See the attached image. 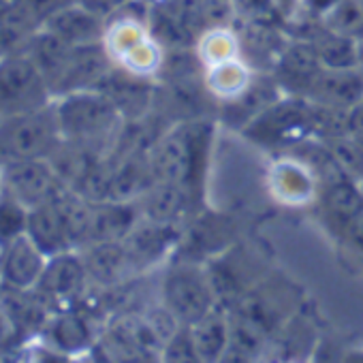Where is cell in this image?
Listing matches in <instances>:
<instances>
[{
  "instance_id": "obj_40",
  "label": "cell",
  "mask_w": 363,
  "mask_h": 363,
  "mask_svg": "<svg viewBox=\"0 0 363 363\" xmlns=\"http://www.w3.org/2000/svg\"><path fill=\"white\" fill-rule=\"evenodd\" d=\"M0 52H3V28H0Z\"/></svg>"
},
{
  "instance_id": "obj_42",
  "label": "cell",
  "mask_w": 363,
  "mask_h": 363,
  "mask_svg": "<svg viewBox=\"0 0 363 363\" xmlns=\"http://www.w3.org/2000/svg\"><path fill=\"white\" fill-rule=\"evenodd\" d=\"M0 193H3V179H0Z\"/></svg>"
},
{
  "instance_id": "obj_30",
  "label": "cell",
  "mask_w": 363,
  "mask_h": 363,
  "mask_svg": "<svg viewBox=\"0 0 363 363\" xmlns=\"http://www.w3.org/2000/svg\"><path fill=\"white\" fill-rule=\"evenodd\" d=\"M28 210L11 199L9 195L0 193V248L13 242L16 238L26 233Z\"/></svg>"
},
{
  "instance_id": "obj_32",
  "label": "cell",
  "mask_w": 363,
  "mask_h": 363,
  "mask_svg": "<svg viewBox=\"0 0 363 363\" xmlns=\"http://www.w3.org/2000/svg\"><path fill=\"white\" fill-rule=\"evenodd\" d=\"M238 22L274 20L280 11V0H231Z\"/></svg>"
},
{
  "instance_id": "obj_21",
  "label": "cell",
  "mask_w": 363,
  "mask_h": 363,
  "mask_svg": "<svg viewBox=\"0 0 363 363\" xmlns=\"http://www.w3.org/2000/svg\"><path fill=\"white\" fill-rule=\"evenodd\" d=\"M43 28L56 35L58 39L67 41L69 45L105 43L107 37V20L99 18L96 13L84 9L77 3L58 11Z\"/></svg>"
},
{
  "instance_id": "obj_17",
  "label": "cell",
  "mask_w": 363,
  "mask_h": 363,
  "mask_svg": "<svg viewBox=\"0 0 363 363\" xmlns=\"http://www.w3.org/2000/svg\"><path fill=\"white\" fill-rule=\"evenodd\" d=\"M92 320L94 318L82 308L58 310L50 316L41 337L60 354H79L96 342Z\"/></svg>"
},
{
  "instance_id": "obj_4",
  "label": "cell",
  "mask_w": 363,
  "mask_h": 363,
  "mask_svg": "<svg viewBox=\"0 0 363 363\" xmlns=\"http://www.w3.org/2000/svg\"><path fill=\"white\" fill-rule=\"evenodd\" d=\"M242 135L255 145L284 154L301 141L314 137L312 105L303 96L284 94L257 120H252Z\"/></svg>"
},
{
  "instance_id": "obj_43",
  "label": "cell",
  "mask_w": 363,
  "mask_h": 363,
  "mask_svg": "<svg viewBox=\"0 0 363 363\" xmlns=\"http://www.w3.org/2000/svg\"><path fill=\"white\" fill-rule=\"evenodd\" d=\"M361 186H363V182H361Z\"/></svg>"
},
{
  "instance_id": "obj_28",
  "label": "cell",
  "mask_w": 363,
  "mask_h": 363,
  "mask_svg": "<svg viewBox=\"0 0 363 363\" xmlns=\"http://www.w3.org/2000/svg\"><path fill=\"white\" fill-rule=\"evenodd\" d=\"M320 24L337 35L361 39L363 37V0H337L320 18Z\"/></svg>"
},
{
  "instance_id": "obj_37",
  "label": "cell",
  "mask_w": 363,
  "mask_h": 363,
  "mask_svg": "<svg viewBox=\"0 0 363 363\" xmlns=\"http://www.w3.org/2000/svg\"><path fill=\"white\" fill-rule=\"evenodd\" d=\"M348 135L363 141V101L348 111Z\"/></svg>"
},
{
  "instance_id": "obj_20",
  "label": "cell",
  "mask_w": 363,
  "mask_h": 363,
  "mask_svg": "<svg viewBox=\"0 0 363 363\" xmlns=\"http://www.w3.org/2000/svg\"><path fill=\"white\" fill-rule=\"evenodd\" d=\"M316 201L320 203V212L329 229L342 235L346 227L363 212V186L350 177H344L320 189Z\"/></svg>"
},
{
  "instance_id": "obj_29",
  "label": "cell",
  "mask_w": 363,
  "mask_h": 363,
  "mask_svg": "<svg viewBox=\"0 0 363 363\" xmlns=\"http://www.w3.org/2000/svg\"><path fill=\"white\" fill-rule=\"evenodd\" d=\"M323 141L327 143L342 173L361 184L363 182V141H359L352 135H342V137L323 139Z\"/></svg>"
},
{
  "instance_id": "obj_38",
  "label": "cell",
  "mask_w": 363,
  "mask_h": 363,
  "mask_svg": "<svg viewBox=\"0 0 363 363\" xmlns=\"http://www.w3.org/2000/svg\"><path fill=\"white\" fill-rule=\"evenodd\" d=\"M11 337H16L13 325L9 323V318L5 316V312L0 310V352H3V350H5V348L9 346Z\"/></svg>"
},
{
  "instance_id": "obj_15",
  "label": "cell",
  "mask_w": 363,
  "mask_h": 363,
  "mask_svg": "<svg viewBox=\"0 0 363 363\" xmlns=\"http://www.w3.org/2000/svg\"><path fill=\"white\" fill-rule=\"evenodd\" d=\"M92 286L118 289L135 276L133 261L122 242H90L79 248Z\"/></svg>"
},
{
  "instance_id": "obj_11",
  "label": "cell",
  "mask_w": 363,
  "mask_h": 363,
  "mask_svg": "<svg viewBox=\"0 0 363 363\" xmlns=\"http://www.w3.org/2000/svg\"><path fill=\"white\" fill-rule=\"evenodd\" d=\"M323 62L308 39L291 37L284 45L282 54L278 56L272 75L284 90V94L303 96L310 92L312 84L323 71Z\"/></svg>"
},
{
  "instance_id": "obj_19",
  "label": "cell",
  "mask_w": 363,
  "mask_h": 363,
  "mask_svg": "<svg viewBox=\"0 0 363 363\" xmlns=\"http://www.w3.org/2000/svg\"><path fill=\"white\" fill-rule=\"evenodd\" d=\"M197 199L191 191L169 182H154V184L139 197L141 216L162 225H179L184 220Z\"/></svg>"
},
{
  "instance_id": "obj_41",
  "label": "cell",
  "mask_w": 363,
  "mask_h": 363,
  "mask_svg": "<svg viewBox=\"0 0 363 363\" xmlns=\"http://www.w3.org/2000/svg\"><path fill=\"white\" fill-rule=\"evenodd\" d=\"M11 0H0V7H5V5H9Z\"/></svg>"
},
{
  "instance_id": "obj_8",
  "label": "cell",
  "mask_w": 363,
  "mask_h": 363,
  "mask_svg": "<svg viewBox=\"0 0 363 363\" xmlns=\"http://www.w3.org/2000/svg\"><path fill=\"white\" fill-rule=\"evenodd\" d=\"M92 282L79 250H69L48 259L45 269L35 289L50 303V308L58 312V310L79 308Z\"/></svg>"
},
{
  "instance_id": "obj_10",
  "label": "cell",
  "mask_w": 363,
  "mask_h": 363,
  "mask_svg": "<svg viewBox=\"0 0 363 363\" xmlns=\"http://www.w3.org/2000/svg\"><path fill=\"white\" fill-rule=\"evenodd\" d=\"M267 189L278 203L299 208L318 199L320 184L316 175L299 158L278 154L267 171Z\"/></svg>"
},
{
  "instance_id": "obj_25",
  "label": "cell",
  "mask_w": 363,
  "mask_h": 363,
  "mask_svg": "<svg viewBox=\"0 0 363 363\" xmlns=\"http://www.w3.org/2000/svg\"><path fill=\"white\" fill-rule=\"evenodd\" d=\"M306 28L310 30L308 35H299L301 39H308L312 48L316 50L323 67L327 69H348V67H359L357 65V39L337 35L320 24V20L308 22Z\"/></svg>"
},
{
  "instance_id": "obj_16",
  "label": "cell",
  "mask_w": 363,
  "mask_h": 363,
  "mask_svg": "<svg viewBox=\"0 0 363 363\" xmlns=\"http://www.w3.org/2000/svg\"><path fill=\"white\" fill-rule=\"evenodd\" d=\"M240 35V58L257 73H272L278 56L289 43V35H284L274 20L261 22H242Z\"/></svg>"
},
{
  "instance_id": "obj_5",
  "label": "cell",
  "mask_w": 363,
  "mask_h": 363,
  "mask_svg": "<svg viewBox=\"0 0 363 363\" xmlns=\"http://www.w3.org/2000/svg\"><path fill=\"white\" fill-rule=\"evenodd\" d=\"M54 94L26 50L0 56V118L45 109Z\"/></svg>"
},
{
  "instance_id": "obj_1",
  "label": "cell",
  "mask_w": 363,
  "mask_h": 363,
  "mask_svg": "<svg viewBox=\"0 0 363 363\" xmlns=\"http://www.w3.org/2000/svg\"><path fill=\"white\" fill-rule=\"evenodd\" d=\"M214 120L195 118L171 124L152 143L147 160L156 182L184 186L201 199L214 143Z\"/></svg>"
},
{
  "instance_id": "obj_35",
  "label": "cell",
  "mask_w": 363,
  "mask_h": 363,
  "mask_svg": "<svg viewBox=\"0 0 363 363\" xmlns=\"http://www.w3.org/2000/svg\"><path fill=\"white\" fill-rule=\"evenodd\" d=\"M342 240L363 261V212L346 227V231L342 233Z\"/></svg>"
},
{
  "instance_id": "obj_9",
  "label": "cell",
  "mask_w": 363,
  "mask_h": 363,
  "mask_svg": "<svg viewBox=\"0 0 363 363\" xmlns=\"http://www.w3.org/2000/svg\"><path fill=\"white\" fill-rule=\"evenodd\" d=\"M113 67L116 60L105 43L73 45L60 71L52 77L50 90L54 99L82 90H99Z\"/></svg>"
},
{
  "instance_id": "obj_33",
  "label": "cell",
  "mask_w": 363,
  "mask_h": 363,
  "mask_svg": "<svg viewBox=\"0 0 363 363\" xmlns=\"http://www.w3.org/2000/svg\"><path fill=\"white\" fill-rule=\"evenodd\" d=\"M164 361H199L195 346H193V337L189 327H182L167 344H164V352H162Z\"/></svg>"
},
{
  "instance_id": "obj_2",
  "label": "cell",
  "mask_w": 363,
  "mask_h": 363,
  "mask_svg": "<svg viewBox=\"0 0 363 363\" xmlns=\"http://www.w3.org/2000/svg\"><path fill=\"white\" fill-rule=\"evenodd\" d=\"M54 111L65 141L113 152L124 116L103 90H82L54 99Z\"/></svg>"
},
{
  "instance_id": "obj_6",
  "label": "cell",
  "mask_w": 363,
  "mask_h": 363,
  "mask_svg": "<svg viewBox=\"0 0 363 363\" xmlns=\"http://www.w3.org/2000/svg\"><path fill=\"white\" fill-rule=\"evenodd\" d=\"M160 301L186 327L203 318L216 308L208 267L189 261L171 265L162 276Z\"/></svg>"
},
{
  "instance_id": "obj_34",
  "label": "cell",
  "mask_w": 363,
  "mask_h": 363,
  "mask_svg": "<svg viewBox=\"0 0 363 363\" xmlns=\"http://www.w3.org/2000/svg\"><path fill=\"white\" fill-rule=\"evenodd\" d=\"M75 3L109 22L122 7L130 3V0H75Z\"/></svg>"
},
{
  "instance_id": "obj_18",
  "label": "cell",
  "mask_w": 363,
  "mask_h": 363,
  "mask_svg": "<svg viewBox=\"0 0 363 363\" xmlns=\"http://www.w3.org/2000/svg\"><path fill=\"white\" fill-rule=\"evenodd\" d=\"M308 101L337 107V109H352L363 101V69L348 67V69H323L316 82L312 84L310 92L306 94Z\"/></svg>"
},
{
  "instance_id": "obj_39",
  "label": "cell",
  "mask_w": 363,
  "mask_h": 363,
  "mask_svg": "<svg viewBox=\"0 0 363 363\" xmlns=\"http://www.w3.org/2000/svg\"><path fill=\"white\" fill-rule=\"evenodd\" d=\"M357 65L363 69V37L357 39Z\"/></svg>"
},
{
  "instance_id": "obj_13",
  "label": "cell",
  "mask_w": 363,
  "mask_h": 363,
  "mask_svg": "<svg viewBox=\"0 0 363 363\" xmlns=\"http://www.w3.org/2000/svg\"><path fill=\"white\" fill-rule=\"evenodd\" d=\"M179 240L182 235L177 225H162L141 216V220L122 240V244L126 246L133 267L139 274L158 265L164 257H169V252H173Z\"/></svg>"
},
{
  "instance_id": "obj_3",
  "label": "cell",
  "mask_w": 363,
  "mask_h": 363,
  "mask_svg": "<svg viewBox=\"0 0 363 363\" xmlns=\"http://www.w3.org/2000/svg\"><path fill=\"white\" fill-rule=\"evenodd\" d=\"M54 103L39 111L0 118V167L50 158L62 143Z\"/></svg>"
},
{
  "instance_id": "obj_26",
  "label": "cell",
  "mask_w": 363,
  "mask_h": 363,
  "mask_svg": "<svg viewBox=\"0 0 363 363\" xmlns=\"http://www.w3.org/2000/svg\"><path fill=\"white\" fill-rule=\"evenodd\" d=\"M252 75H255V71L242 58H233V60L208 67L203 79H206V86H208L210 94L220 105V103L238 96L248 86Z\"/></svg>"
},
{
  "instance_id": "obj_24",
  "label": "cell",
  "mask_w": 363,
  "mask_h": 363,
  "mask_svg": "<svg viewBox=\"0 0 363 363\" xmlns=\"http://www.w3.org/2000/svg\"><path fill=\"white\" fill-rule=\"evenodd\" d=\"M189 331L199 361H218L227 357L229 340H231L229 310L216 306L203 318L193 323Z\"/></svg>"
},
{
  "instance_id": "obj_23",
  "label": "cell",
  "mask_w": 363,
  "mask_h": 363,
  "mask_svg": "<svg viewBox=\"0 0 363 363\" xmlns=\"http://www.w3.org/2000/svg\"><path fill=\"white\" fill-rule=\"evenodd\" d=\"M139 220H141V210L137 201L94 203L90 242H122Z\"/></svg>"
},
{
  "instance_id": "obj_7",
  "label": "cell",
  "mask_w": 363,
  "mask_h": 363,
  "mask_svg": "<svg viewBox=\"0 0 363 363\" xmlns=\"http://www.w3.org/2000/svg\"><path fill=\"white\" fill-rule=\"evenodd\" d=\"M0 179H3V193L26 210L54 201L67 189L50 158L3 164Z\"/></svg>"
},
{
  "instance_id": "obj_31",
  "label": "cell",
  "mask_w": 363,
  "mask_h": 363,
  "mask_svg": "<svg viewBox=\"0 0 363 363\" xmlns=\"http://www.w3.org/2000/svg\"><path fill=\"white\" fill-rule=\"evenodd\" d=\"M75 0H11V7L35 28L41 30L58 11L73 5Z\"/></svg>"
},
{
  "instance_id": "obj_14",
  "label": "cell",
  "mask_w": 363,
  "mask_h": 363,
  "mask_svg": "<svg viewBox=\"0 0 363 363\" xmlns=\"http://www.w3.org/2000/svg\"><path fill=\"white\" fill-rule=\"evenodd\" d=\"M48 257L24 233L0 248V286L30 291L37 286Z\"/></svg>"
},
{
  "instance_id": "obj_12",
  "label": "cell",
  "mask_w": 363,
  "mask_h": 363,
  "mask_svg": "<svg viewBox=\"0 0 363 363\" xmlns=\"http://www.w3.org/2000/svg\"><path fill=\"white\" fill-rule=\"evenodd\" d=\"M282 96L284 90L280 88V84L274 79L272 73L255 71L252 79L238 96L218 105V116L229 128L242 133L252 120H257L265 109H269Z\"/></svg>"
},
{
  "instance_id": "obj_27",
  "label": "cell",
  "mask_w": 363,
  "mask_h": 363,
  "mask_svg": "<svg viewBox=\"0 0 363 363\" xmlns=\"http://www.w3.org/2000/svg\"><path fill=\"white\" fill-rule=\"evenodd\" d=\"M197 54L203 67H214L233 58H240V35L231 26L208 28L197 41Z\"/></svg>"
},
{
  "instance_id": "obj_22",
  "label": "cell",
  "mask_w": 363,
  "mask_h": 363,
  "mask_svg": "<svg viewBox=\"0 0 363 363\" xmlns=\"http://www.w3.org/2000/svg\"><path fill=\"white\" fill-rule=\"evenodd\" d=\"M26 235L37 244V248L48 259L62 255V252H69V250H75L71 244V238L67 233L65 220H62L54 201L28 210Z\"/></svg>"
},
{
  "instance_id": "obj_36",
  "label": "cell",
  "mask_w": 363,
  "mask_h": 363,
  "mask_svg": "<svg viewBox=\"0 0 363 363\" xmlns=\"http://www.w3.org/2000/svg\"><path fill=\"white\" fill-rule=\"evenodd\" d=\"M297 3L312 20H320L337 0H297Z\"/></svg>"
}]
</instances>
